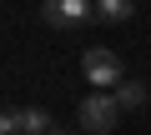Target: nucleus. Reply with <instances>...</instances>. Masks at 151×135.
<instances>
[{
	"mask_svg": "<svg viewBox=\"0 0 151 135\" xmlns=\"http://www.w3.org/2000/svg\"><path fill=\"white\" fill-rule=\"evenodd\" d=\"M40 20L50 30H81L96 20V0H40Z\"/></svg>",
	"mask_w": 151,
	"mask_h": 135,
	"instance_id": "obj_3",
	"label": "nucleus"
},
{
	"mask_svg": "<svg viewBox=\"0 0 151 135\" xmlns=\"http://www.w3.org/2000/svg\"><path fill=\"white\" fill-rule=\"evenodd\" d=\"M0 130L5 135H50V115L45 110H5Z\"/></svg>",
	"mask_w": 151,
	"mask_h": 135,
	"instance_id": "obj_4",
	"label": "nucleus"
},
{
	"mask_svg": "<svg viewBox=\"0 0 151 135\" xmlns=\"http://www.w3.org/2000/svg\"><path fill=\"white\" fill-rule=\"evenodd\" d=\"M81 75H86L96 90H116V85L126 80V65H121V55H116V50L91 45V50L81 55Z\"/></svg>",
	"mask_w": 151,
	"mask_h": 135,
	"instance_id": "obj_2",
	"label": "nucleus"
},
{
	"mask_svg": "<svg viewBox=\"0 0 151 135\" xmlns=\"http://www.w3.org/2000/svg\"><path fill=\"white\" fill-rule=\"evenodd\" d=\"M131 15H136V0H96V20H106V25H121Z\"/></svg>",
	"mask_w": 151,
	"mask_h": 135,
	"instance_id": "obj_5",
	"label": "nucleus"
},
{
	"mask_svg": "<svg viewBox=\"0 0 151 135\" xmlns=\"http://www.w3.org/2000/svg\"><path fill=\"white\" fill-rule=\"evenodd\" d=\"M116 100H121V110L131 115V110L146 105V85H141V80H121V85H116Z\"/></svg>",
	"mask_w": 151,
	"mask_h": 135,
	"instance_id": "obj_6",
	"label": "nucleus"
},
{
	"mask_svg": "<svg viewBox=\"0 0 151 135\" xmlns=\"http://www.w3.org/2000/svg\"><path fill=\"white\" fill-rule=\"evenodd\" d=\"M50 135H65V130H50Z\"/></svg>",
	"mask_w": 151,
	"mask_h": 135,
	"instance_id": "obj_7",
	"label": "nucleus"
},
{
	"mask_svg": "<svg viewBox=\"0 0 151 135\" xmlns=\"http://www.w3.org/2000/svg\"><path fill=\"white\" fill-rule=\"evenodd\" d=\"M81 130H91V135H111L116 125H121V100H116V90H91L86 100H81Z\"/></svg>",
	"mask_w": 151,
	"mask_h": 135,
	"instance_id": "obj_1",
	"label": "nucleus"
}]
</instances>
